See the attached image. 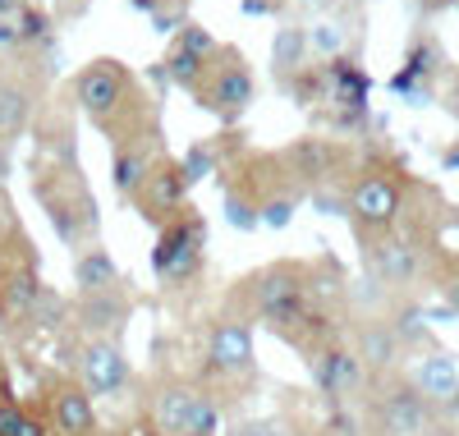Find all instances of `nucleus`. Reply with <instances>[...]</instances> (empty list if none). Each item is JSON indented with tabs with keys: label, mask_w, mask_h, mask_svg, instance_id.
<instances>
[{
	"label": "nucleus",
	"mask_w": 459,
	"mask_h": 436,
	"mask_svg": "<svg viewBox=\"0 0 459 436\" xmlns=\"http://www.w3.org/2000/svg\"><path fill=\"white\" fill-rule=\"evenodd\" d=\"M368 400V432L372 436H450L441 409L409 381V372H391L372 381Z\"/></svg>",
	"instance_id": "nucleus-1"
},
{
	"label": "nucleus",
	"mask_w": 459,
	"mask_h": 436,
	"mask_svg": "<svg viewBox=\"0 0 459 436\" xmlns=\"http://www.w3.org/2000/svg\"><path fill=\"white\" fill-rule=\"evenodd\" d=\"M152 423L161 436H216L221 409L212 405V395L188 386V381H166L152 400Z\"/></svg>",
	"instance_id": "nucleus-2"
},
{
	"label": "nucleus",
	"mask_w": 459,
	"mask_h": 436,
	"mask_svg": "<svg viewBox=\"0 0 459 436\" xmlns=\"http://www.w3.org/2000/svg\"><path fill=\"white\" fill-rule=\"evenodd\" d=\"M308 363H313V381H317V390L326 395L335 409H354L359 395L372 390V377H368V368L359 363L354 344L322 340V344H313Z\"/></svg>",
	"instance_id": "nucleus-3"
},
{
	"label": "nucleus",
	"mask_w": 459,
	"mask_h": 436,
	"mask_svg": "<svg viewBox=\"0 0 459 436\" xmlns=\"http://www.w3.org/2000/svg\"><path fill=\"white\" fill-rule=\"evenodd\" d=\"M203 244H207L203 216H184V221H175V225L161 230L157 253H152V266H157V275H161L166 285L170 281H188L194 266L203 262Z\"/></svg>",
	"instance_id": "nucleus-4"
},
{
	"label": "nucleus",
	"mask_w": 459,
	"mask_h": 436,
	"mask_svg": "<svg viewBox=\"0 0 459 436\" xmlns=\"http://www.w3.org/2000/svg\"><path fill=\"white\" fill-rule=\"evenodd\" d=\"M198 101L221 115V120H239V115L253 106V74L239 56H225V65L207 69V83L198 88Z\"/></svg>",
	"instance_id": "nucleus-5"
},
{
	"label": "nucleus",
	"mask_w": 459,
	"mask_h": 436,
	"mask_svg": "<svg viewBox=\"0 0 459 436\" xmlns=\"http://www.w3.org/2000/svg\"><path fill=\"white\" fill-rule=\"evenodd\" d=\"M400 207H404V188L391 175H363L350 188V212H354V225H363V230L386 234L395 225Z\"/></svg>",
	"instance_id": "nucleus-6"
},
{
	"label": "nucleus",
	"mask_w": 459,
	"mask_h": 436,
	"mask_svg": "<svg viewBox=\"0 0 459 436\" xmlns=\"http://www.w3.org/2000/svg\"><path fill=\"white\" fill-rule=\"evenodd\" d=\"M368 271H372V281L386 294H400V290H409L418 281L423 257H418L413 240H404V234H381V240L368 249Z\"/></svg>",
	"instance_id": "nucleus-7"
},
{
	"label": "nucleus",
	"mask_w": 459,
	"mask_h": 436,
	"mask_svg": "<svg viewBox=\"0 0 459 436\" xmlns=\"http://www.w3.org/2000/svg\"><path fill=\"white\" fill-rule=\"evenodd\" d=\"M207 372L212 377H248L253 372V327L239 317H221L207 336Z\"/></svg>",
	"instance_id": "nucleus-8"
},
{
	"label": "nucleus",
	"mask_w": 459,
	"mask_h": 436,
	"mask_svg": "<svg viewBox=\"0 0 459 436\" xmlns=\"http://www.w3.org/2000/svg\"><path fill=\"white\" fill-rule=\"evenodd\" d=\"M79 377H83V390L101 395V400H115L125 386H129V359H125V349L115 344V340H88L83 353H79Z\"/></svg>",
	"instance_id": "nucleus-9"
},
{
	"label": "nucleus",
	"mask_w": 459,
	"mask_h": 436,
	"mask_svg": "<svg viewBox=\"0 0 459 436\" xmlns=\"http://www.w3.org/2000/svg\"><path fill=\"white\" fill-rule=\"evenodd\" d=\"M74 97H79V106L92 120H110V115L120 110V101L129 97V74L115 60H92L79 74V83H74Z\"/></svg>",
	"instance_id": "nucleus-10"
},
{
	"label": "nucleus",
	"mask_w": 459,
	"mask_h": 436,
	"mask_svg": "<svg viewBox=\"0 0 459 436\" xmlns=\"http://www.w3.org/2000/svg\"><path fill=\"white\" fill-rule=\"evenodd\" d=\"M354 353L359 363L368 368L372 381L400 372V359H404V340L395 336V327L386 322V317H363L359 331H354Z\"/></svg>",
	"instance_id": "nucleus-11"
},
{
	"label": "nucleus",
	"mask_w": 459,
	"mask_h": 436,
	"mask_svg": "<svg viewBox=\"0 0 459 436\" xmlns=\"http://www.w3.org/2000/svg\"><path fill=\"white\" fill-rule=\"evenodd\" d=\"M125 322H129V294H125L120 285L79 299V327H83L92 340H110Z\"/></svg>",
	"instance_id": "nucleus-12"
},
{
	"label": "nucleus",
	"mask_w": 459,
	"mask_h": 436,
	"mask_svg": "<svg viewBox=\"0 0 459 436\" xmlns=\"http://www.w3.org/2000/svg\"><path fill=\"white\" fill-rule=\"evenodd\" d=\"M42 299H47V290H42V281H37V271H28V266L5 271V281H0V317H5V322H14V327L37 322Z\"/></svg>",
	"instance_id": "nucleus-13"
},
{
	"label": "nucleus",
	"mask_w": 459,
	"mask_h": 436,
	"mask_svg": "<svg viewBox=\"0 0 459 436\" xmlns=\"http://www.w3.org/2000/svg\"><path fill=\"white\" fill-rule=\"evenodd\" d=\"M51 427L56 436H97V409L83 386H56L51 390Z\"/></svg>",
	"instance_id": "nucleus-14"
},
{
	"label": "nucleus",
	"mask_w": 459,
	"mask_h": 436,
	"mask_svg": "<svg viewBox=\"0 0 459 436\" xmlns=\"http://www.w3.org/2000/svg\"><path fill=\"white\" fill-rule=\"evenodd\" d=\"M409 381L428 395V400L441 409L450 395H455V386H459V363H455V353H446V349H432L428 359H418V368L409 372Z\"/></svg>",
	"instance_id": "nucleus-15"
},
{
	"label": "nucleus",
	"mask_w": 459,
	"mask_h": 436,
	"mask_svg": "<svg viewBox=\"0 0 459 436\" xmlns=\"http://www.w3.org/2000/svg\"><path fill=\"white\" fill-rule=\"evenodd\" d=\"M290 166L303 175V179H331L335 166H340V147L326 143V138H299L290 147Z\"/></svg>",
	"instance_id": "nucleus-16"
},
{
	"label": "nucleus",
	"mask_w": 459,
	"mask_h": 436,
	"mask_svg": "<svg viewBox=\"0 0 459 436\" xmlns=\"http://www.w3.org/2000/svg\"><path fill=\"white\" fill-rule=\"evenodd\" d=\"M74 285H79L83 294H97V290H110V285H120V271H115V257L92 244L79 253V262H74Z\"/></svg>",
	"instance_id": "nucleus-17"
},
{
	"label": "nucleus",
	"mask_w": 459,
	"mask_h": 436,
	"mask_svg": "<svg viewBox=\"0 0 459 436\" xmlns=\"http://www.w3.org/2000/svg\"><path fill=\"white\" fill-rule=\"evenodd\" d=\"M32 115V92L19 83V78H0V134L14 138Z\"/></svg>",
	"instance_id": "nucleus-18"
},
{
	"label": "nucleus",
	"mask_w": 459,
	"mask_h": 436,
	"mask_svg": "<svg viewBox=\"0 0 459 436\" xmlns=\"http://www.w3.org/2000/svg\"><path fill=\"white\" fill-rule=\"evenodd\" d=\"M207 69H212V60L207 56H198V51H188V47H170V56H166V74L175 78L179 88H188V92H198L203 83H207Z\"/></svg>",
	"instance_id": "nucleus-19"
},
{
	"label": "nucleus",
	"mask_w": 459,
	"mask_h": 436,
	"mask_svg": "<svg viewBox=\"0 0 459 436\" xmlns=\"http://www.w3.org/2000/svg\"><path fill=\"white\" fill-rule=\"evenodd\" d=\"M184 188H188V179H184V170H179V166L147 175V184H143V193L152 197V207H157V212H175V207L184 203Z\"/></svg>",
	"instance_id": "nucleus-20"
},
{
	"label": "nucleus",
	"mask_w": 459,
	"mask_h": 436,
	"mask_svg": "<svg viewBox=\"0 0 459 436\" xmlns=\"http://www.w3.org/2000/svg\"><path fill=\"white\" fill-rule=\"evenodd\" d=\"M110 175H115V188H120V197L138 193V188L147 184V152H138V147H120V152H115Z\"/></svg>",
	"instance_id": "nucleus-21"
},
{
	"label": "nucleus",
	"mask_w": 459,
	"mask_h": 436,
	"mask_svg": "<svg viewBox=\"0 0 459 436\" xmlns=\"http://www.w3.org/2000/svg\"><path fill=\"white\" fill-rule=\"evenodd\" d=\"M303 56H308V32H303V28H285L276 37V74H281V83H285V78L294 83V74L303 69Z\"/></svg>",
	"instance_id": "nucleus-22"
},
{
	"label": "nucleus",
	"mask_w": 459,
	"mask_h": 436,
	"mask_svg": "<svg viewBox=\"0 0 459 436\" xmlns=\"http://www.w3.org/2000/svg\"><path fill=\"white\" fill-rule=\"evenodd\" d=\"M0 436H47V427L5 395V400H0Z\"/></svg>",
	"instance_id": "nucleus-23"
},
{
	"label": "nucleus",
	"mask_w": 459,
	"mask_h": 436,
	"mask_svg": "<svg viewBox=\"0 0 459 436\" xmlns=\"http://www.w3.org/2000/svg\"><path fill=\"white\" fill-rule=\"evenodd\" d=\"M340 47H344V28H340V23L322 19V23H313V28H308V51L340 60Z\"/></svg>",
	"instance_id": "nucleus-24"
},
{
	"label": "nucleus",
	"mask_w": 459,
	"mask_h": 436,
	"mask_svg": "<svg viewBox=\"0 0 459 436\" xmlns=\"http://www.w3.org/2000/svg\"><path fill=\"white\" fill-rule=\"evenodd\" d=\"M179 170H184V179H188V184L207 179V175L216 170V152H212L207 143H198V147H194V152H188L184 161H179Z\"/></svg>",
	"instance_id": "nucleus-25"
},
{
	"label": "nucleus",
	"mask_w": 459,
	"mask_h": 436,
	"mask_svg": "<svg viewBox=\"0 0 459 436\" xmlns=\"http://www.w3.org/2000/svg\"><path fill=\"white\" fill-rule=\"evenodd\" d=\"M19 42H51V19L37 5H28L19 19Z\"/></svg>",
	"instance_id": "nucleus-26"
},
{
	"label": "nucleus",
	"mask_w": 459,
	"mask_h": 436,
	"mask_svg": "<svg viewBox=\"0 0 459 436\" xmlns=\"http://www.w3.org/2000/svg\"><path fill=\"white\" fill-rule=\"evenodd\" d=\"M225 221L235 225V230H257V225H262L257 207H253V203H244L239 193H230V197H225Z\"/></svg>",
	"instance_id": "nucleus-27"
},
{
	"label": "nucleus",
	"mask_w": 459,
	"mask_h": 436,
	"mask_svg": "<svg viewBox=\"0 0 459 436\" xmlns=\"http://www.w3.org/2000/svg\"><path fill=\"white\" fill-rule=\"evenodd\" d=\"M179 47H188V51H198V56H216V42H212V32H203L198 23H188V28H179V37H175Z\"/></svg>",
	"instance_id": "nucleus-28"
},
{
	"label": "nucleus",
	"mask_w": 459,
	"mask_h": 436,
	"mask_svg": "<svg viewBox=\"0 0 459 436\" xmlns=\"http://www.w3.org/2000/svg\"><path fill=\"white\" fill-rule=\"evenodd\" d=\"M290 216H294V197H266V207H262L266 225H290Z\"/></svg>",
	"instance_id": "nucleus-29"
},
{
	"label": "nucleus",
	"mask_w": 459,
	"mask_h": 436,
	"mask_svg": "<svg viewBox=\"0 0 459 436\" xmlns=\"http://www.w3.org/2000/svg\"><path fill=\"white\" fill-rule=\"evenodd\" d=\"M441 299H446V308L459 317V271H446V275H441Z\"/></svg>",
	"instance_id": "nucleus-30"
},
{
	"label": "nucleus",
	"mask_w": 459,
	"mask_h": 436,
	"mask_svg": "<svg viewBox=\"0 0 459 436\" xmlns=\"http://www.w3.org/2000/svg\"><path fill=\"white\" fill-rule=\"evenodd\" d=\"M235 436H281V427L276 423H244Z\"/></svg>",
	"instance_id": "nucleus-31"
},
{
	"label": "nucleus",
	"mask_w": 459,
	"mask_h": 436,
	"mask_svg": "<svg viewBox=\"0 0 459 436\" xmlns=\"http://www.w3.org/2000/svg\"><path fill=\"white\" fill-rule=\"evenodd\" d=\"M0 47H19V23L0 19Z\"/></svg>",
	"instance_id": "nucleus-32"
},
{
	"label": "nucleus",
	"mask_w": 459,
	"mask_h": 436,
	"mask_svg": "<svg viewBox=\"0 0 459 436\" xmlns=\"http://www.w3.org/2000/svg\"><path fill=\"white\" fill-rule=\"evenodd\" d=\"M92 5V0H60V10H65V19H79L83 10Z\"/></svg>",
	"instance_id": "nucleus-33"
},
{
	"label": "nucleus",
	"mask_w": 459,
	"mask_h": 436,
	"mask_svg": "<svg viewBox=\"0 0 459 436\" xmlns=\"http://www.w3.org/2000/svg\"><path fill=\"white\" fill-rule=\"evenodd\" d=\"M446 106H450V115H459V74L450 78V88H446Z\"/></svg>",
	"instance_id": "nucleus-34"
},
{
	"label": "nucleus",
	"mask_w": 459,
	"mask_h": 436,
	"mask_svg": "<svg viewBox=\"0 0 459 436\" xmlns=\"http://www.w3.org/2000/svg\"><path fill=\"white\" fill-rule=\"evenodd\" d=\"M19 10V0H0V19H5V14H14Z\"/></svg>",
	"instance_id": "nucleus-35"
},
{
	"label": "nucleus",
	"mask_w": 459,
	"mask_h": 436,
	"mask_svg": "<svg viewBox=\"0 0 459 436\" xmlns=\"http://www.w3.org/2000/svg\"><path fill=\"white\" fill-rule=\"evenodd\" d=\"M441 5H450V0H428V10H441Z\"/></svg>",
	"instance_id": "nucleus-36"
},
{
	"label": "nucleus",
	"mask_w": 459,
	"mask_h": 436,
	"mask_svg": "<svg viewBox=\"0 0 459 436\" xmlns=\"http://www.w3.org/2000/svg\"><path fill=\"white\" fill-rule=\"evenodd\" d=\"M303 5H331V0H303Z\"/></svg>",
	"instance_id": "nucleus-37"
},
{
	"label": "nucleus",
	"mask_w": 459,
	"mask_h": 436,
	"mask_svg": "<svg viewBox=\"0 0 459 436\" xmlns=\"http://www.w3.org/2000/svg\"><path fill=\"white\" fill-rule=\"evenodd\" d=\"M0 175H5V152H0Z\"/></svg>",
	"instance_id": "nucleus-38"
},
{
	"label": "nucleus",
	"mask_w": 459,
	"mask_h": 436,
	"mask_svg": "<svg viewBox=\"0 0 459 436\" xmlns=\"http://www.w3.org/2000/svg\"><path fill=\"white\" fill-rule=\"evenodd\" d=\"M28 5H37V0H28Z\"/></svg>",
	"instance_id": "nucleus-39"
}]
</instances>
